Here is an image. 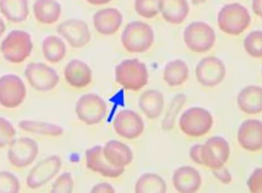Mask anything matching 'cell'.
<instances>
[{
	"label": "cell",
	"instance_id": "42",
	"mask_svg": "<svg viewBox=\"0 0 262 193\" xmlns=\"http://www.w3.org/2000/svg\"><path fill=\"white\" fill-rule=\"evenodd\" d=\"M5 30H6V26H5L4 20L0 17V37L4 35Z\"/></svg>",
	"mask_w": 262,
	"mask_h": 193
},
{
	"label": "cell",
	"instance_id": "30",
	"mask_svg": "<svg viewBox=\"0 0 262 193\" xmlns=\"http://www.w3.org/2000/svg\"><path fill=\"white\" fill-rule=\"evenodd\" d=\"M20 129L30 134L59 137L63 134L64 130L58 125L35 121H23L19 124Z\"/></svg>",
	"mask_w": 262,
	"mask_h": 193
},
{
	"label": "cell",
	"instance_id": "38",
	"mask_svg": "<svg viewBox=\"0 0 262 193\" xmlns=\"http://www.w3.org/2000/svg\"><path fill=\"white\" fill-rule=\"evenodd\" d=\"M202 145H195L192 147L189 152L191 160L199 165H202L201 158V150Z\"/></svg>",
	"mask_w": 262,
	"mask_h": 193
},
{
	"label": "cell",
	"instance_id": "32",
	"mask_svg": "<svg viewBox=\"0 0 262 193\" xmlns=\"http://www.w3.org/2000/svg\"><path fill=\"white\" fill-rule=\"evenodd\" d=\"M135 9L141 17L151 19L160 12L159 0H136Z\"/></svg>",
	"mask_w": 262,
	"mask_h": 193
},
{
	"label": "cell",
	"instance_id": "21",
	"mask_svg": "<svg viewBox=\"0 0 262 193\" xmlns=\"http://www.w3.org/2000/svg\"><path fill=\"white\" fill-rule=\"evenodd\" d=\"M103 155L111 165L125 168L133 160V153L128 146L118 140H111L103 147Z\"/></svg>",
	"mask_w": 262,
	"mask_h": 193
},
{
	"label": "cell",
	"instance_id": "8",
	"mask_svg": "<svg viewBox=\"0 0 262 193\" xmlns=\"http://www.w3.org/2000/svg\"><path fill=\"white\" fill-rule=\"evenodd\" d=\"M27 95L25 83L17 75L7 74L0 77V105L4 108H18L25 101Z\"/></svg>",
	"mask_w": 262,
	"mask_h": 193
},
{
	"label": "cell",
	"instance_id": "24",
	"mask_svg": "<svg viewBox=\"0 0 262 193\" xmlns=\"http://www.w3.org/2000/svg\"><path fill=\"white\" fill-rule=\"evenodd\" d=\"M0 12L10 23L24 22L30 12L28 0H0Z\"/></svg>",
	"mask_w": 262,
	"mask_h": 193
},
{
	"label": "cell",
	"instance_id": "41",
	"mask_svg": "<svg viewBox=\"0 0 262 193\" xmlns=\"http://www.w3.org/2000/svg\"><path fill=\"white\" fill-rule=\"evenodd\" d=\"M113 0H86L90 4L93 5H102L107 4Z\"/></svg>",
	"mask_w": 262,
	"mask_h": 193
},
{
	"label": "cell",
	"instance_id": "3",
	"mask_svg": "<svg viewBox=\"0 0 262 193\" xmlns=\"http://www.w3.org/2000/svg\"><path fill=\"white\" fill-rule=\"evenodd\" d=\"M251 18L247 9L239 4L225 5L217 16V25L227 35L238 36L249 27Z\"/></svg>",
	"mask_w": 262,
	"mask_h": 193
},
{
	"label": "cell",
	"instance_id": "17",
	"mask_svg": "<svg viewBox=\"0 0 262 193\" xmlns=\"http://www.w3.org/2000/svg\"><path fill=\"white\" fill-rule=\"evenodd\" d=\"M238 143L245 149L256 152L262 148V123L256 119L243 122L238 129Z\"/></svg>",
	"mask_w": 262,
	"mask_h": 193
},
{
	"label": "cell",
	"instance_id": "31",
	"mask_svg": "<svg viewBox=\"0 0 262 193\" xmlns=\"http://www.w3.org/2000/svg\"><path fill=\"white\" fill-rule=\"evenodd\" d=\"M261 31H255L249 34L245 40L244 46L249 55L255 58L262 57Z\"/></svg>",
	"mask_w": 262,
	"mask_h": 193
},
{
	"label": "cell",
	"instance_id": "19",
	"mask_svg": "<svg viewBox=\"0 0 262 193\" xmlns=\"http://www.w3.org/2000/svg\"><path fill=\"white\" fill-rule=\"evenodd\" d=\"M173 186L178 192L183 193L195 192L202 184L201 174L193 167L181 166L173 175Z\"/></svg>",
	"mask_w": 262,
	"mask_h": 193
},
{
	"label": "cell",
	"instance_id": "39",
	"mask_svg": "<svg viewBox=\"0 0 262 193\" xmlns=\"http://www.w3.org/2000/svg\"><path fill=\"white\" fill-rule=\"evenodd\" d=\"M91 192L94 193H113L115 192V190L111 184L107 183V182H102V183L98 184L93 186Z\"/></svg>",
	"mask_w": 262,
	"mask_h": 193
},
{
	"label": "cell",
	"instance_id": "5",
	"mask_svg": "<svg viewBox=\"0 0 262 193\" xmlns=\"http://www.w3.org/2000/svg\"><path fill=\"white\" fill-rule=\"evenodd\" d=\"M184 40L188 48L194 53H206L213 48L216 42V34L213 29L206 23L194 22L186 28Z\"/></svg>",
	"mask_w": 262,
	"mask_h": 193
},
{
	"label": "cell",
	"instance_id": "22",
	"mask_svg": "<svg viewBox=\"0 0 262 193\" xmlns=\"http://www.w3.org/2000/svg\"><path fill=\"white\" fill-rule=\"evenodd\" d=\"M159 11L166 22L178 25L188 17L189 7L187 0H159Z\"/></svg>",
	"mask_w": 262,
	"mask_h": 193
},
{
	"label": "cell",
	"instance_id": "1",
	"mask_svg": "<svg viewBox=\"0 0 262 193\" xmlns=\"http://www.w3.org/2000/svg\"><path fill=\"white\" fill-rule=\"evenodd\" d=\"M117 83L126 90L139 91L148 82L146 65L137 59H125L116 67Z\"/></svg>",
	"mask_w": 262,
	"mask_h": 193
},
{
	"label": "cell",
	"instance_id": "16",
	"mask_svg": "<svg viewBox=\"0 0 262 193\" xmlns=\"http://www.w3.org/2000/svg\"><path fill=\"white\" fill-rule=\"evenodd\" d=\"M85 164L88 169L110 178H118L124 173V169L116 168L105 160L103 147L96 145L85 152Z\"/></svg>",
	"mask_w": 262,
	"mask_h": 193
},
{
	"label": "cell",
	"instance_id": "23",
	"mask_svg": "<svg viewBox=\"0 0 262 193\" xmlns=\"http://www.w3.org/2000/svg\"><path fill=\"white\" fill-rule=\"evenodd\" d=\"M237 103L240 110L248 114H258L262 111V89L250 85L238 94Z\"/></svg>",
	"mask_w": 262,
	"mask_h": 193
},
{
	"label": "cell",
	"instance_id": "12",
	"mask_svg": "<svg viewBox=\"0 0 262 193\" xmlns=\"http://www.w3.org/2000/svg\"><path fill=\"white\" fill-rule=\"evenodd\" d=\"M61 160L58 156H51L39 162L28 174L27 185L32 189L44 186L60 171Z\"/></svg>",
	"mask_w": 262,
	"mask_h": 193
},
{
	"label": "cell",
	"instance_id": "11",
	"mask_svg": "<svg viewBox=\"0 0 262 193\" xmlns=\"http://www.w3.org/2000/svg\"><path fill=\"white\" fill-rule=\"evenodd\" d=\"M38 152V145L34 140L20 137L10 143L8 158L11 165L23 168L34 162Z\"/></svg>",
	"mask_w": 262,
	"mask_h": 193
},
{
	"label": "cell",
	"instance_id": "26",
	"mask_svg": "<svg viewBox=\"0 0 262 193\" xmlns=\"http://www.w3.org/2000/svg\"><path fill=\"white\" fill-rule=\"evenodd\" d=\"M139 106L149 119L158 118L164 106V98L159 91L148 90L142 93L139 98Z\"/></svg>",
	"mask_w": 262,
	"mask_h": 193
},
{
	"label": "cell",
	"instance_id": "6",
	"mask_svg": "<svg viewBox=\"0 0 262 193\" xmlns=\"http://www.w3.org/2000/svg\"><path fill=\"white\" fill-rule=\"evenodd\" d=\"M213 118L209 111L200 108L188 109L181 116L180 128L186 135L191 137H201L211 130Z\"/></svg>",
	"mask_w": 262,
	"mask_h": 193
},
{
	"label": "cell",
	"instance_id": "15",
	"mask_svg": "<svg viewBox=\"0 0 262 193\" xmlns=\"http://www.w3.org/2000/svg\"><path fill=\"white\" fill-rule=\"evenodd\" d=\"M113 126L116 134L127 140L136 139L144 130L142 117L136 112L129 110L119 112L114 119Z\"/></svg>",
	"mask_w": 262,
	"mask_h": 193
},
{
	"label": "cell",
	"instance_id": "34",
	"mask_svg": "<svg viewBox=\"0 0 262 193\" xmlns=\"http://www.w3.org/2000/svg\"><path fill=\"white\" fill-rule=\"evenodd\" d=\"M74 181L72 174L64 172L58 177L52 186L51 192L54 193H70L73 191Z\"/></svg>",
	"mask_w": 262,
	"mask_h": 193
},
{
	"label": "cell",
	"instance_id": "36",
	"mask_svg": "<svg viewBox=\"0 0 262 193\" xmlns=\"http://www.w3.org/2000/svg\"><path fill=\"white\" fill-rule=\"evenodd\" d=\"M262 169L257 168L254 171L247 182L250 191L253 193L261 192Z\"/></svg>",
	"mask_w": 262,
	"mask_h": 193
},
{
	"label": "cell",
	"instance_id": "7",
	"mask_svg": "<svg viewBox=\"0 0 262 193\" xmlns=\"http://www.w3.org/2000/svg\"><path fill=\"white\" fill-rule=\"evenodd\" d=\"M107 104L100 96L89 93L81 96L75 106L78 118L92 126L99 123L107 114Z\"/></svg>",
	"mask_w": 262,
	"mask_h": 193
},
{
	"label": "cell",
	"instance_id": "33",
	"mask_svg": "<svg viewBox=\"0 0 262 193\" xmlns=\"http://www.w3.org/2000/svg\"><path fill=\"white\" fill-rule=\"evenodd\" d=\"M20 182L17 177L9 171H0V193L19 191Z\"/></svg>",
	"mask_w": 262,
	"mask_h": 193
},
{
	"label": "cell",
	"instance_id": "2",
	"mask_svg": "<svg viewBox=\"0 0 262 193\" xmlns=\"http://www.w3.org/2000/svg\"><path fill=\"white\" fill-rule=\"evenodd\" d=\"M154 40L152 28L141 22L129 23L121 36L122 45L130 53H144L152 46Z\"/></svg>",
	"mask_w": 262,
	"mask_h": 193
},
{
	"label": "cell",
	"instance_id": "20",
	"mask_svg": "<svg viewBox=\"0 0 262 193\" xmlns=\"http://www.w3.org/2000/svg\"><path fill=\"white\" fill-rule=\"evenodd\" d=\"M67 82L74 88L82 89L92 82V71L84 62L73 59L67 64L64 72Z\"/></svg>",
	"mask_w": 262,
	"mask_h": 193
},
{
	"label": "cell",
	"instance_id": "4",
	"mask_svg": "<svg viewBox=\"0 0 262 193\" xmlns=\"http://www.w3.org/2000/svg\"><path fill=\"white\" fill-rule=\"evenodd\" d=\"M33 49L32 37L22 30H13L3 40L1 51L6 61L20 63L30 56Z\"/></svg>",
	"mask_w": 262,
	"mask_h": 193
},
{
	"label": "cell",
	"instance_id": "10",
	"mask_svg": "<svg viewBox=\"0 0 262 193\" xmlns=\"http://www.w3.org/2000/svg\"><path fill=\"white\" fill-rule=\"evenodd\" d=\"M230 153V145L227 140L220 137H212L202 145V165L212 170L219 169L227 163Z\"/></svg>",
	"mask_w": 262,
	"mask_h": 193
},
{
	"label": "cell",
	"instance_id": "18",
	"mask_svg": "<svg viewBox=\"0 0 262 193\" xmlns=\"http://www.w3.org/2000/svg\"><path fill=\"white\" fill-rule=\"evenodd\" d=\"M123 15L114 8L98 10L93 16V25L98 33L104 35H112L120 28L123 23Z\"/></svg>",
	"mask_w": 262,
	"mask_h": 193
},
{
	"label": "cell",
	"instance_id": "40",
	"mask_svg": "<svg viewBox=\"0 0 262 193\" xmlns=\"http://www.w3.org/2000/svg\"><path fill=\"white\" fill-rule=\"evenodd\" d=\"M252 7L254 13L258 16L261 17V0H253Z\"/></svg>",
	"mask_w": 262,
	"mask_h": 193
},
{
	"label": "cell",
	"instance_id": "37",
	"mask_svg": "<svg viewBox=\"0 0 262 193\" xmlns=\"http://www.w3.org/2000/svg\"><path fill=\"white\" fill-rule=\"evenodd\" d=\"M213 174L219 181L225 184H229L232 181V176H231L229 171L227 168H224V166L219 169L214 170Z\"/></svg>",
	"mask_w": 262,
	"mask_h": 193
},
{
	"label": "cell",
	"instance_id": "13",
	"mask_svg": "<svg viewBox=\"0 0 262 193\" xmlns=\"http://www.w3.org/2000/svg\"><path fill=\"white\" fill-rule=\"evenodd\" d=\"M196 77L205 87L213 88L221 83L226 75L224 62L216 57H205L196 68Z\"/></svg>",
	"mask_w": 262,
	"mask_h": 193
},
{
	"label": "cell",
	"instance_id": "43",
	"mask_svg": "<svg viewBox=\"0 0 262 193\" xmlns=\"http://www.w3.org/2000/svg\"><path fill=\"white\" fill-rule=\"evenodd\" d=\"M207 1V0H191L192 3H193V4L195 5L204 4V3Z\"/></svg>",
	"mask_w": 262,
	"mask_h": 193
},
{
	"label": "cell",
	"instance_id": "27",
	"mask_svg": "<svg viewBox=\"0 0 262 193\" xmlns=\"http://www.w3.org/2000/svg\"><path fill=\"white\" fill-rule=\"evenodd\" d=\"M189 69L185 61L180 59L168 62L164 70L163 79L170 87L182 85L189 77Z\"/></svg>",
	"mask_w": 262,
	"mask_h": 193
},
{
	"label": "cell",
	"instance_id": "35",
	"mask_svg": "<svg viewBox=\"0 0 262 193\" xmlns=\"http://www.w3.org/2000/svg\"><path fill=\"white\" fill-rule=\"evenodd\" d=\"M16 131L14 126L4 117H0V148H4L14 140Z\"/></svg>",
	"mask_w": 262,
	"mask_h": 193
},
{
	"label": "cell",
	"instance_id": "14",
	"mask_svg": "<svg viewBox=\"0 0 262 193\" xmlns=\"http://www.w3.org/2000/svg\"><path fill=\"white\" fill-rule=\"evenodd\" d=\"M56 31L73 48H82L86 46L91 40L89 27L81 20H67L57 27Z\"/></svg>",
	"mask_w": 262,
	"mask_h": 193
},
{
	"label": "cell",
	"instance_id": "25",
	"mask_svg": "<svg viewBox=\"0 0 262 193\" xmlns=\"http://www.w3.org/2000/svg\"><path fill=\"white\" fill-rule=\"evenodd\" d=\"M33 9L36 19L43 25L54 24L61 14V5L56 0H36Z\"/></svg>",
	"mask_w": 262,
	"mask_h": 193
},
{
	"label": "cell",
	"instance_id": "29",
	"mask_svg": "<svg viewBox=\"0 0 262 193\" xmlns=\"http://www.w3.org/2000/svg\"><path fill=\"white\" fill-rule=\"evenodd\" d=\"M135 189L137 193H165L167 184L157 174H145L137 181Z\"/></svg>",
	"mask_w": 262,
	"mask_h": 193
},
{
	"label": "cell",
	"instance_id": "28",
	"mask_svg": "<svg viewBox=\"0 0 262 193\" xmlns=\"http://www.w3.org/2000/svg\"><path fill=\"white\" fill-rule=\"evenodd\" d=\"M66 46L60 38L54 35L48 36L42 42L44 57L51 63H58L66 55Z\"/></svg>",
	"mask_w": 262,
	"mask_h": 193
},
{
	"label": "cell",
	"instance_id": "9",
	"mask_svg": "<svg viewBox=\"0 0 262 193\" xmlns=\"http://www.w3.org/2000/svg\"><path fill=\"white\" fill-rule=\"evenodd\" d=\"M25 74L32 87L41 92L53 90L60 80L55 70L41 62L28 65Z\"/></svg>",
	"mask_w": 262,
	"mask_h": 193
}]
</instances>
